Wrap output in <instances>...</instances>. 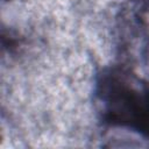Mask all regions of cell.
I'll return each instance as SVG.
<instances>
[{
  "label": "cell",
  "instance_id": "obj_1",
  "mask_svg": "<svg viewBox=\"0 0 149 149\" xmlns=\"http://www.w3.org/2000/svg\"><path fill=\"white\" fill-rule=\"evenodd\" d=\"M111 92L106 93V105L112 120L149 133V95L144 88L129 84L127 80H115Z\"/></svg>",
  "mask_w": 149,
  "mask_h": 149
}]
</instances>
